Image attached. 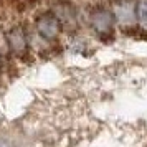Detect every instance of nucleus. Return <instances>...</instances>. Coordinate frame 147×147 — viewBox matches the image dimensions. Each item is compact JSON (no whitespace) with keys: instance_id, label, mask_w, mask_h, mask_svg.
Returning a JSON list of instances; mask_svg holds the SVG:
<instances>
[{"instance_id":"f257e3e1","label":"nucleus","mask_w":147,"mask_h":147,"mask_svg":"<svg viewBox=\"0 0 147 147\" xmlns=\"http://www.w3.org/2000/svg\"><path fill=\"white\" fill-rule=\"evenodd\" d=\"M36 30H38V33H40L43 38L53 40V38L58 36V33H60V30H61L60 20L51 13L41 15L40 18L36 20Z\"/></svg>"},{"instance_id":"f03ea898","label":"nucleus","mask_w":147,"mask_h":147,"mask_svg":"<svg viewBox=\"0 0 147 147\" xmlns=\"http://www.w3.org/2000/svg\"><path fill=\"white\" fill-rule=\"evenodd\" d=\"M91 25L99 35L109 33L114 27V13L106 8H98L91 15Z\"/></svg>"},{"instance_id":"7ed1b4c3","label":"nucleus","mask_w":147,"mask_h":147,"mask_svg":"<svg viewBox=\"0 0 147 147\" xmlns=\"http://www.w3.org/2000/svg\"><path fill=\"white\" fill-rule=\"evenodd\" d=\"M136 15V0H117L114 5V17L121 22H131Z\"/></svg>"},{"instance_id":"20e7f679","label":"nucleus","mask_w":147,"mask_h":147,"mask_svg":"<svg viewBox=\"0 0 147 147\" xmlns=\"http://www.w3.org/2000/svg\"><path fill=\"white\" fill-rule=\"evenodd\" d=\"M7 41L12 51H15V53H22L27 48V38H25V33L22 28H12L7 33Z\"/></svg>"},{"instance_id":"39448f33","label":"nucleus","mask_w":147,"mask_h":147,"mask_svg":"<svg viewBox=\"0 0 147 147\" xmlns=\"http://www.w3.org/2000/svg\"><path fill=\"white\" fill-rule=\"evenodd\" d=\"M58 20H63L65 23H69V22H74V8L69 7V5H60L56 8V15H55Z\"/></svg>"},{"instance_id":"423d86ee","label":"nucleus","mask_w":147,"mask_h":147,"mask_svg":"<svg viewBox=\"0 0 147 147\" xmlns=\"http://www.w3.org/2000/svg\"><path fill=\"white\" fill-rule=\"evenodd\" d=\"M136 8H137V20H139L140 27L147 28V0H137Z\"/></svg>"},{"instance_id":"0eeeda50","label":"nucleus","mask_w":147,"mask_h":147,"mask_svg":"<svg viewBox=\"0 0 147 147\" xmlns=\"http://www.w3.org/2000/svg\"><path fill=\"white\" fill-rule=\"evenodd\" d=\"M36 2H38V0H8V3H10L17 12H20V13L22 12H25L27 8L35 7Z\"/></svg>"},{"instance_id":"6e6552de","label":"nucleus","mask_w":147,"mask_h":147,"mask_svg":"<svg viewBox=\"0 0 147 147\" xmlns=\"http://www.w3.org/2000/svg\"><path fill=\"white\" fill-rule=\"evenodd\" d=\"M0 13H2V2H0Z\"/></svg>"},{"instance_id":"1a4fd4ad","label":"nucleus","mask_w":147,"mask_h":147,"mask_svg":"<svg viewBox=\"0 0 147 147\" xmlns=\"http://www.w3.org/2000/svg\"><path fill=\"white\" fill-rule=\"evenodd\" d=\"M0 60H2V58H0Z\"/></svg>"}]
</instances>
